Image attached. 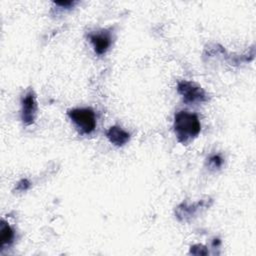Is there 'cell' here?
<instances>
[{
	"label": "cell",
	"instance_id": "1",
	"mask_svg": "<svg viewBox=\"0 0 256 256\" xmlns=\"http://www.w3.org/2000/svg\"><path fill=\"white\" fill-rule=\"evenodd\" d=\"M173 128L178 141L183 145H187L198 136L201 124L196 114L182 110L175 114Z\"/></svg>",
	"mask_w": 256,
	"mask_h": 256
},
{
	"label": "cell",
	"instance_id": "2",
	"mask_svg": "<svg viewBox=\"0 0 256 256\" xmlns=\"http://www.w3.org/2000/svg\"><path fill=\"white\" fill-rule=\"evenodd\" d=\"M70 120L82 134H90L96 127L95 113L91 108H74L67 111Z\"/></svg>",
	"mask_w": 256,
	"mask_h": 256
},
{
	"label": "cell",
	"instance_id": "3",
	"mask_svg": "<svg viewBox=\"0 0 256 256\" xmlns=\"http://www.w3.org/2000/svg\"><path fill=\"white\" fill-rule=\"evenodd\" d=\"M177 91L187 104H196L208 100V96L203 88L194 82L182 80L177 84Z\"/></svg>",
	"mask_w": 256,
	"mask_h": 256
},
{
	"label": "cell",
	"instance_id": "4",
	"mask_svg": "<svg viewBox=\"0 0 256 256\" xmlns=\"http://www.w3.org/2000/svg\"><path fill=\"white\" fill-rule=\"evenodd\" d=\"M37 114V102L33 90H29L21 99V119L26 126L34 123Z\"/></svg>",
	"mask_w": 256,
	"mask_h": 256
},
{
	"label": "cell",
	"instance_id": "5",
	"mask_svg": "<svg viewBox=\"0 0 256 256\" xmlns=\"http://www.w3.org/2000/svg\"><path fill=\"white\" fill-rule=\"evenodd\" d=\"M89 38L95 53L98 55H103L106 53L112 43L111 33L108 30H100L94 33H90Z\"/></svg>",
	"mask_w": 256,
	"mask_h": 256
},
{
	"label": "cell",
	"instance_id": "6",
	"mask_svg": "<svg viewBox=\"0 0 256 256\" xmlns=\"http://www.w3.org/2000/svg\"><path fill=\"white\" fill-rule=\"evenodd\" d=\"M106 137L115 146H123L130 140V134L119 126H112L106 131Z\"/></svg>",
	"mask_w": 256,
	"mask_h": 256
},
{
	"label": "cell",
	"instance_id": "7",
	"mask_svg": "<svg viewBox=\"0 0 256 256\" xmlns=\"http://www.w3.org/2000/svg\"><path fill=\"white\" fill-rule=\"evenodd\" d=\"M202 206V202L193 205L182 203L176 209V216L180 221H187V218L192 217L196 214L198 209Z\"/></svg>",
	"mask_w": 256,
	"mask_h": 256
},
{
	"label": "cell",
	"instance_id": "8",
	"mask_svg": "<svg viewBox=\"0 0 256 256\" xmlns=\"http://www.w3.org/2000/svg\"><path fill=\"white\" fill-rule=\"evenodd\" d=\"M14 240V230L5 220L1 221L0 224V246L4 249L5 246L10 245Z\"/></svg>",
	"mask_w": 256,
	"mask_h": 256
},
{
	"label": "cell",
	"instance_id": "9",
	"mask_svg": "<svg viewBox=\"0 0 256 256\" xmlns=\"http://www.w3.org/2000/svg\"><path fill=\"white\" fill-rule=\"evenodd\" d=\"M190 253L194 254V255H206V254H208V251L206 250V247L198 244V245H194L191 247Z\"/></svg>",
	"mask_w": 256,
	"mask_h": 256
},
{
	"label": "cell",
	"instance_id": "10",
	"mask_svg": "<svg viewBox=\"0 0 256 256\" xmlns=\"http://www.w3.org/2000/svg\"><path fill=\"white\" fill-rule=\"evenodd\" d=\"M209 163L214 167V168H219L223 164V159L220 155H213L209 158Z\"/></svg>",
	"mask_w": 256,
	"mask_h": 256
},
{
	"label": "cell",
	"instance_id": "11",
	"mask_svg": "<svg viewBox=\"0 0 256 256\" xmlns=\"http://www.w3.org/2000/svg\"><path fill=\"white\" fill-rule=\"evenodd\" d=\"M30 187V182L27 179H22L18 184L16 189L18 191H26Z\"/></svg>",
	"mask_w": 256,
	"mask_h": 256
},
{
	"label": "cell",
	"instance_id": "12",
	"mask_svg": "<svg viewBox=\"0 0 256 256\" xmlns=\"http://www.w3.org/2000/svg\"><path fill=\"white\" fill-rule=\"evenodd\" d=\"M75 2H73V1H62V2H55V4L56 5H58V6H61V7H65V8H67V7H70V6H73V4H74Z\"/></svg>",
	"mask_w": 256,
	"mask_h": 256
}]
</instances>
